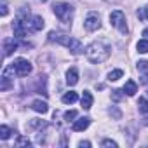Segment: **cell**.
<instances>
[{
  "instance_id": "f1b7e54d",
  "label": "cell",
  "mask_w": 148,
  "mask_h": 148,
  "mask_svg": "<svg viewBox=\"0 0 148 148\" xmlns=\"http://www.w3.org/2000/svg\"><path fill=\"white\" fill-rule=\"evenodd\" d=\"M145 14H146V18H148V5L145 7Z\"/></svg>"
},
{
  "instance_id": "ba28073f",
  "label": "cell",
  "mask_w": 148,
  "mask_h": 148,
  "mask_svg": "<svg viewBox=\"0 0 148 148\" xmlns=\"http://www.w3.org/2000/svg\"><path fill=\"white\" fill-rule=\"evenodd\" d=\"M16 49H18V42L14 38H5L4 40V51H5L4 56H11Z\"/></svg>"
},
{
  "instance_id": "d6986e66",
  "label": "cell",
  "mask_w": 148,
  "mask_h": 148,
  "mask_svg": "<svg viewBox=\"0 0 148 148\" xmlns=\"http://www.w3.org/2000/svg\"><path fill=\"white\" fill-rule=\"evenodd\" d=\"M11 134H12V132H11V129H9L7 125H2V127H0V138H2V139H9Z\"/></svg>"
},
{
  "instance_id": "5bb4252c",
  "label": "cell",
  "mask_w": 148,
  "mask_h": 148,
  "mask_svg": "<svg viewBox=\"0 0 148 148\" xmlns=\"http://www.w3.org/2000/svg\"><path fill=\"white\" fill-rule=\"evenodd\" d=\"M11 87H12V82H11V77H9V71L5 70L4 77H2V84H0V91H7Z\"/></svg>"
},
{
  "instance_id": "3957f363",
  "label": "cell",
  "mask_w": 148,
  "mask_h": 148,
  "mask_svg": "<svg viewBox=\"0 0 148 148\" xmlns=\"http://www.w3.org/2000/svg\"><path fill=\"white\" fill-rule=\"evenodd\" d=\"M110 23H112V26H115L120 33H127L129 30H127V23H125V14L122 12V11H113L112 14H110Z\"/></svg>"
},
{
  "instance_id": "4316f807",
  "label": "cell",
  "mask_w": 148,
  "mask_h": 148,
  "mask_svg": "<svg viewBox=\"0 0 148 148\" xmlns=\"http://www.w3.org/2000/svg\"><path fill=\"white\" fill-rule=\"evenodd\" d=\"M79 146H82V148H84V146H91V143H89V141H80Z\"/></svg>"
},
{
  "instance_id": "7a4b0ae2",
  "label": "cell",
  "mask_w": 148,
  "mask_h": 148,
  "mask_svg": "<svg viewBox=\"0 0 148 148\" xmlns=\"http://www.w3.org/2000/svg\"><path fill=\"white\" fill-rule=\"evenodd\" d=\"M52 11H54V14L59 18L61 23H64V25H71L73 7H71L70 4H66V2H58V4L52 5Z\"/></svg>"
},
{
  "instance_id": "9c48e42d",
  "label": "cell",
  "mask_w": 148,
  "mask_h": 148,
  "mask_svg": "<svg viewBox=\"0 0 148 148\" xmlns=\"http://www.w3.org/2000/svg\"><path fill=\"white\" fill-rule=\"evenodd\" d=\"M77 82H79V71H77V68H70L66 71V84L68 86H75Z\"/></svg>"
},
{
  "instance_id": "484cf974",
  "label": "cell",
  "mask_w": 148,
  "mask_h": 148,
  "mask_svg": "<svg viewBox=\"0 0 148 148\" xmlns=\"http://www.w3.org/2000/svg\"><path fill=\"white\" fill-rule=\"evenodd\" d=\"M141 82H143V84H148V73H145V75L141 77Z\"/></svg>"
},
{
  "instance_id": "277c9868",
  "label": "cell",
  "mask_w": 148,
  "mask_h": 148,
  "mask_svg": "<svg viewBox=\"0 0 148 148\" xmlns=\"http://www.w3.org/2000/svg\"><path fill=\"white\" fill-rule=\"evenodd\" d=\"M12 66H14V71H16V75L18 77H26V75H30L32 73V63L28 61V59H23V58H19V59H16L14 63H12Z\"/></svg>"
},
{
  "instance_id": "8fae6325",
  "label": "cell",
  "mask_w": 148,
  "mask_h": 148,
  "mask_svg": "<svg viewBox=\"0 0 148 148\" xmlns=\"http://www.w3.org/2000/svg\"><path fill=\"white\" fill-rule=\"evenodd\" d=\"M30 26H32L33 32H40V30L45 26V23H44L42 16H33V18L30 19Z\"/></svg>"
},
{
  "instance_id": "ac0fdd59",
  "label": "cell",
  "mask_w": 148,
  "mask_h": 148,
  "mask_svg": "<svg viewBox=\"0 0 148 148\" xmlns=\"http://www.w3.org/2000/svg\"><path fill=\"white\" fill-rule=\"evenodd\" d=\"M138 108H139L141 113H148V99L139 98V99H138Z\"/></svg>"
},
{
  "instance_id": "ffe728a7",
  "label": "cell",
  "mask_w": 148,
  "mask_h": 148,
  "mask_svg": "<svg viewBox=\"0 0 148 148\" xmlns=\"http://www.w3.org/2000/svg\"><path fill=\"white\" fill-rule=\"evenodd\" d=\"M124 96H125V92H124V91H119V89H117V91H113V92H112V98H113V99H115V101H120V99H122V98H124Z\"/></svg>"
},
{
  "instance_id": "9a60e30c",
  "label": "cell",
  "mask_w": 148,
  "mask_h": 148,
  "mask_svg": "<svg viewBox=\"0 0 148 148\" xmlns=\"http://www.w3.org/2000/svg\"><path fill=\"white\" fill-rule=\"evenodd\" d=\"M77 99H79V96H77V92H73V91H70V92H66V94L63 96V103H66V105L75 103Z\"/></svg>"
},
{
  "instance_id": "d4e9b609",
  "label": "cell",
  "mask_w": 148,
  "mask_h": 148,
  "mask_svg": "<svg viewBox=\"0 0 148 148\" xmlns=\"http://www.w3.org/2000/svg\"><path fill=\"white\" fill-rule=\"evenodd\" d=\"M0 9H2V16H7V5L5 4H2V7H0Z\"/></svg>"
},
{
  "instance_id": "7c38bea8",
  "label": "cell",
  "mask_w": 148,
  "mask_h": 148,
  "mask_svg": "<svg viewBox=\"0 0 148 148\" xmlns=\"http://www.w3.org/2000/svg\"><path fill=\"white\" fill-rule=\"evenodd\" d=\"M92 94L89 92V91H84V94H82V99H80V103H82V108L84 110H89L91 106H92Z\"/></svg>"
},
{
  "instance_id": "52a82bcc",
  "label": "cell",
  "mask_w": 148,
  "mask_h": 148,
  "mask_svg": "<svg viewBox=\"0 0 148 148\" xmlns=\"http://www.w3.org/2000/svg\"><path fill=\"white\" fill-rule=\"evenodd\" d=\"M66 47L70 49V52H71V54H75V56H77V54H80V52L84 51V45H82V42H80L79 38H71V40H70V44H68Z\"/></svg>"
},
{
  "instance_id": "44dd1931",
  "label": "cell",
  "mask_w": 148,
  "mask_h": 148,
  "mask_svg": "<svg viewBox=\"0 0 148 148\" xmlns=\"http://www.w3.org/2000/svg\"><path fill=\"white\" fill-rule=\"evenodd\" d=\"M75 117H77V112H75V110H68V112L64 113V120H66V122L73 120V119H75Z\"/></svg>"
},
{
  "instance_id": "4fadbf2b",
  "label": "cell",
  "mask_w": 148,
  "mask_h": 148,
  "mask_svg": "<svg viewBox=\"0 0 148 148\" xmlns=\"http://www.w3.org/2000/svg\"><path fill=\"white\" fill-rule=\"evenodd\" d=\"M124 92H125L127 96H134V94L138 92V84H136L134 80H127L125 86H124Z\"/></svg>"
},
{
  "instance_id": "e0dca14e",
  "label": "cell",
  "mask_w": 148,
  "mask_h": 148,
  "mask_svg": "<svg viewBox=\"0 0 148 148\" xmlns=\"http://www.w3.org/2000/svg\"><path fill=\"white\" fill-rule=\"evenodd\" d=\"M122 75H124V71H122V70H113V71L108 73V80H110V82H115V80H119Z\"/></svg>"
},
{
  "instance_id": "7402d4cb",
  "label": "cell",
  "mask_w": 148,
  "mask_h": 148,
  "mask_svg": "<svg viewBox=\"0 0 148 148\" xmlns=\"http://www.w3.org/2000/svg\"><path fill=\"white\" fill-rule=\"evenodd\" d=\"M138 70L139 71H148V61H139L138 63Z\"/></svg>"
},
{
  "instance_id": "30bf717a",
  "label": "cell",
  "mask_w": 148,
  "mask_h": 148,
  "mask_svg": "<svg viewBox=\"0 0 148 148\" xmlns=\"http://www.w3.org/2000/svg\"><path fill=\"white\" fill-rule=\"evenodd\" d=\"M32 108L37 112V113H47L49 112V106H47V103L45 101H42V99H35L33 103H32Z\"/></svg>"
},
{
  "instance_id": "603a6c76",
  "label": "cell",
  "mask_w": 148,
  "mask_h": 148,
  "mask_svg": "<svg viewBox=\"0 0 148 148\" xmlns=\"http://www.w3.org/2000/svg\"><path fill=\"white\" fill-rule=\"evenodd\" d=\"M16 145H18V146H30V141H28L26 138H19Z\"/></svg>"
},
{
  "instance_id": "cb8c5ba5",
  "label": "cell",
  "mask_w": 148,
  "mask_h": 148,
  "mask_svg": "<svg viewBox=\"0 0 148 148\" xmlns=\"http://www.w3.org/2000/svg\"><path fill=\"white\" fill-rule=\"evenodd\" d=\"M101 145H103V146H112V148H117V143H115V141H112V139H105Z\"/></svg>"
},
{
  "instance_id": "2e32d148",
  "label": "cell",
  "mask_w": 148,
  "mask_h": 148,
  "mask_svg": "<svg viewBox=\"0 0 148 148\" xmlns=\"http://www.w3.org/2000/svg\"><path fill=\"white\" fill-rule=\"evenodd\" d=\"M136 49L139 54H148V38H143L136 44Z\"/></svg>"
},
{
  "instance_id": "6da1fadb",
  "label": "cell",
  "mask_w": 148,
  "mask_h": 148,
  "mask_svg": "<svg viewBox=\"0 0 148 148\" xmlns=\"http://www.w3.org/2000/svg\"><path fill=\"white\" fill-rule=\"evenodd\" d=\"M110 45H106L105 42H92L87 49H86V56L91 63H103L110 58Z\"/></svg>"
},
{
  "instance_id": "83f0119b",
  "label": "cell",
  "mask_w": 148,
  "mask_h": 148,
  "mask_svg": "<svg viewBox=\"0 0 148 148\" xmlns=\"http://www.w3.org/2000/svg\"><path fill=\"white\" fill-rule=\"evenodd\" d=\"M143 37H146V38H148V28H146V30H143Z\"/></svg>"
},
{
  "instance_id": "f546056e",
  "label": "cell",
  "mask_w": 148,
  "mask_h": 148,
  "mask_svg": "<svg viewBox=\"0 0 148 148\" xmlns=\"http://www.w3.org/2000/svg\"><path fill=\"white\" fill-rule=\"evenodd\" d=\"M146 92H148V91H146Z\"/></svg>"
},
{
  "instance_id": "8992f818",
  "label": "cell",
  "mask_w": 148,
  "mask_h": 148,
  "mask_svg": "<svg viewBox=\"0 0 148 148\" xmlns=\"http://www.w3.org/2000/svg\"><path fill=\"white\" fill-rule=\"evenodd\" d=\"M89 124H91V119H87V117H82V119H79V120H75V122H73L71 129L75 131V132H80V131H86V129L89 127Z\"/></svg>"
},
{
  "instance_id": "5b68a950",
  "label": "cell",
  "mask_w": 148,
  "mask_h": 148,
  "mask_svg": "<svg viewBox=\"0 0 148 148\" xmlns=\"http://www.w3.org/2000/svg\"><path fill=\"white\" fill-rule=\"evenodd\" d=\"M84 26H86L87 32H96V30H99V28H101V19H99V16H98L96 12H91V14L86 18Z\"/></svg>"
}]
</instances>
